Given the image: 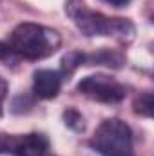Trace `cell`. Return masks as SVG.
I'll return each instance as SVG.
<instances>
[{
    "label": "cell",
    "instance_id": "6da1fadb",
    "mask_svg": "<svg viewBox=\"0 0 154 156\" xmlns=\"http://www.w3.org/2000/svg\"><path fill=\"white\" fill-rule=\"evenodd\" d=\"M65 13L85 37H116V38H132L134 26L127 18H111L100 11H93L85 5L83 0H67Z\"/></svg>",
    "mask_w": 154,
    "mask_h": 156
},
{
    "label": "cell",
    "instance_id": "7a4b0ae2",
    "mask_svg": "<svg viewBox=\"0 0 154 156\" xmlns=\"http://www.w3.org/2000/svg\"><path fill=\"white\" fill-rule=\"evenodd\" d=\"M62 44V38L58 31L33 24V22H24L18 24L11 35H9V51L16 53L22 58L27 60H42L58 51Z\"/></svg>",
    "mask_w": 154,
    "mask_h": 156
},
{
    "label": "cell",
    "instance_id": "3957f363",
    "mask_svg": "<svg viewBox=\"0 0 154 156\" xmlns=\"http://www.w3.org/2000/svg\"><path fill=\"white\" fill-rule=\"evenodd\" d=\"M89 144L102 156H134L132 131L120 118L103 120Z\"/></svg>",
    "mask_w": 154,
    "mask_h": 156
},
{
    "label": "cell",
    "instance_id": "277c9868",
    "mask_svg": "<svg viewBox=\"0 0 154 156\" xmlns=\"http://www.w3.org/2000/svg\"><path fill=\"white\" fill-rule=\"evenodd\" d=\"M78 91L96 102L102 104H118L125 98L127 89L125 85H121L118 80L107 75H91L80 80L78 83Z\"/></svg>",
    "mask_w": 154,
    "mask_h": 156
},
{
    "label": "cell",
    "instance_id": "5b68a950",
    "mask_svg": "<svg viewBox=\"0 0 154 156\" xmlns=\"http://www.w3.org/2000/svg\"><path fill=\"white\" fill-rule=\"evenodd\" d=\"M49 149V140L40 133L29 134H0V153L16 156H44Z\"/></svg>",
    "mask_w": 154,
    "mask_h": 156
},
{
    "label": "cell",
    "instance_id": "8992f818",
    "mask_svg": "<svg viewBox=\"0 0 154 156\" xmlns=\"http://www.w3.org/2000/svg\"><path fill=\"white\" fill-rule=\"evenodd\" d=\"M62 87V75L53 69H38L33 75V93L42 100H53Z\"/></svg>",
    "mask_w": 154,
    "mask_h": 156
},
{
    "label": "cell",
    "instance_id": "52a82bcc",
    "mask_svg": "<svg viewBox=\"0 0 154 156\" xmlns=\"http://www.w3.org/2000/svg\"><path fill=\"white\" fill-rule=\"evenodd\" d=\"M85 62L96 64V66H109V67H121L123 66V56L109 49H100L94 55H85Z\"/></svg>",
    "mask_w": 154,
    "mask_h": 156
},
{
    "label": "cell",
    "instance_id": "ba28073f",
    "mask_svg": "<svg viewBox=\"0 0 154 156\" xmlns=\"http://www.w3.org/2000/svg\"><path fill=\"white\" fill-rule=\"evenodd\" d=\"M83 62H85V55H83V53H80V51H71V53H67V55L64 56V60H62V73H64V75L75 73V69L80 67Z\"/></svg>",
    "mask_w": 154,
    "mask_h": 156
},
{
    "label": "cell",
    "instance_id": "9c48e42d",
    "mask_svg": "<svg viewBox=\"0 0 154 156\" xmlns=\"http://www.w3.org/2000/svg\"><path fill=\"white\" fill-rule=\"evenodd\" d=\"M152 94L151 93H145V94H140V98H136L134 102V111L142 116H151L152 115Z\"/></svg>",
    "mask_w": 154,
    "mask_h": 156
},
{
    "label": "cell",
    "instance_id": "30bf717a",
    "mask_svg": "<svg viewBox=\"0 0 154 156\" xmlns=\"http://www.w3.org/2000/svg\"><path fill=\"white\" fill-rule=\"evenodd\" d=\"M64 120H65V125L71 127L73 131H83V116L78 113L76 109H67L64 113Z\"/></svg>",
    "mask_w": 154,
    "mask_h": 156
},
{
    "label": "cell",
    "instance_id": "8fae6325",
    "mask_svg": "<svg viewBox=\"0 0 154 156\" xmlns=\"http://www.w3.org/2000/svg\"><path fill=\"white\" fill-rule=\"evenodd\" d=\"M7 96V82L0 76V116H2V109H4V100Z\"/></svg>",
    "mask_w": 154,
    "mask_h": 156
},
{
    "label": "cell",
    "instance_id": "7c38bea8",
    "mask_svg": "<svg viewBox=\"0 0 154 156\" xmlns=\"http://www.w3.org/2000/svg\"><path fill=\"white\" fill-rule=\"evenodd\" d=\"M102 2H105L109 5H114V7H125L131 0H102Z\"/></svg>",
    "mask_w": 154,
    "mask_h": 156
},
{
    "label": "cell",
    "instance_id": "4fadbf2b",
    "mask_svg": "<svg viewBox=\"0 0 154 156\" xmlns=\"http://www.w3.org/2000/svg\"><path fill=\"white\" fill-rule=\"evenodd\" d=\"M9 53H11V51H9V47H7L4 42H0V60H4Z\"/></svg>",
    "mask_w": 154,
    "mask_h": 156
}]
</instances>
